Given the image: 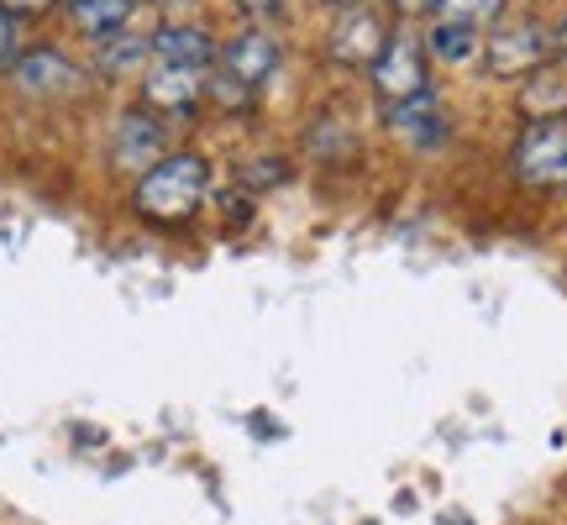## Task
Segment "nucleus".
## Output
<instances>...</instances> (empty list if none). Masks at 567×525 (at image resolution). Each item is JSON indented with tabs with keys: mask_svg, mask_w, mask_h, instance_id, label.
Segmentation results:
<instances>
[{
	"mask_svg": "<svg viewBox=\"0 0 567 525\" xmlns=\"http://www.w3.org/2000/svg\"><path fill=\"white\" fill-rule=\"evenodd\" d=\"M210 195V163L200 153H174L137 179V210L147 222H189Z\"/></svg>",
	"mask_w": 567,
	"mask_h": 525,
	"instance_id": "nucleus-1",
	"label": "nucleus"
},
{
	"mask_svg": "<svg viewBox=\"0 0 567 525\" xmlns=\"http://www.w3.org/2000/svg\"><path fill=\"white\" fill-rule=\"evenodd\" d=\"M515 174L526 184H567V122H536L515 142Z\"/></svg>",
	"mask_w": 567,
	"mask_h": 525,
	"instance_id": "nucleus-2",
	"label": "nucleus"
},
{
	"mask_svg": "<svg viewBox=\"0 0 567 525\" xmlns=\"http://www.w3.org/2000/svg\"><path fill=\"white\" fill-rule=\"evenodd\" d=\"M551 48H557V42H551L547 27H536V21H526V27H499L484 48V63L494 74H530V69H542V63L551 59Z\"/></svg>",
	"mask_w": 567,
	"mask_h": 525,
	"instance_id": "nucleus-3",
	"label": "nucleus"
},
{
	"mask_svg": "<svg viewBox=\"0 0 567 525\" xmlns=\"http://www.w3.org/2000/svg\"><path fill=\"white\" fill-rule=\"evenodd\" d=\"M373 90L389 101H415L425 95V63H421V42L415 38H389V48L373 63Z\"/></svg>",
	"mask_w": 567,
	"mask_h": 525,
	"instance_id": "nucleus-4",
	"label": "nucleus"
},
{
	"mask_svg": "<svg viewBox=\"0 0 567 525\" xmlns=\"http://www.w3.org/2000/svg\"><path fill=\"white\" fill-rule=\"evenodd\" d=\"M11 80H17V90H27V95H74L84 84L80 63H69L63 53H53V48H32V53H21L17 63H11Z\"/></svg>",
	"mask_w": 567,
	"mask_h": 525,
	"instance_id": "nucleus-5",
	"label": "nucleus"
},
{
	"mask_svg": "<svg viewBox=\"0 0 567 525\" xmlns=\"http://www.w3.org/2000/svg\"><path fill=\"white\" fill-rule=\"evenodd\" d=\"M389 48L384 38V21L363 11V6H352L342 21H337V32H331V59L337 63H379V53Z\"/></svg>",
	"mask_w": 567,
	"mask_h": 525,
	"instance_id": "nucleus-6",
	"label": "nucleus"
},
{
	"mask_svg": "<svg viewBox=\"0 0 567 525\" xmlns=\"http://www.w3.org/2000/svg\"><path fill=\"white\" fill-rule=\"evenodd\" d=\"M111 158L122 163V168H153L163 163V126L153 116H142V111H126L116 132H111Z\"/></svg>",
	"mask_w": 567,
	"mask_h": 525,
	"instance_id": "nucleus-7",
	"label": "nucleus"
},
{
	"mask_svg": "<svg viewBox=\"0 0 567 525\" xmlns=\"http://www.w3.org/2000/svg\"><path fill=\"white\" fill-rule=\"evenodd\" d=\"M200 90H205V69H168V63H158V74H147V84H142L147 105L168 111V116H189Z\"/></svg>",
	"mask_w": 567,
	"mask_h": 525,
	"instance_id": "nucleus-8",
	"label": "nucleus"
},
{
	"mask_svg": "<svg viewBox=\"0 0 567 525\" xmlns=\"http://www.w3.org/2000/svg\"><path fill=\"white\" fill-rule=\"evenodd\" d=\"M226 80H237V84H264L274 69H279V42L268 38V32H243V38H231L226 42Z\"/></svg>",
	"mask_w": 567,
	"mask_h": 525,
	"instance_id": "nucleus-9",
	"label": "nucleus"
},
{
	"mask_svg": "<svg viewBox=\"0 0 567 525\" xmlns=\"http://www.w3.org/2000/svg\"><path fill=\"white\" fill-rule=\"evenodd\" d=\"M153 59L168 63V69H205L216 59V42L205 38L200 27H163L153 38Z\"/></svg>",
	"mask_w": 567,
	"mask_h": 525,
	"instance_id": "nucleus-10",
	"label": "nucleus"
},
{
	"mask_svg": "<svg viewBox=\"0 0 567 525\" xmlns=\"http://www.w3.org/2000/svg\"><path fill=\"white\" fill-rule=\"evenodd\" d=\"M389 126H394V137L415 142V147H436V142H442V132H446L442 105L431 101V90H425V95H415V101H400V105H394Z\"/></svg>",
	"mask_w": 567,
	"mask_h": 525,
	"instance_id": "nucleus-11",
	"label": "nucleus"
},
{
	"mask_svg": "<svg viewBox=\"0 0 567 525\" xmlns=\"http://www.w3.org/2000/svg\"><path fill=\"white\" fill-rule=\"evenodd\" d=\"M147 59H153V38H142V32H116V38L95 42L101 74H137Z\"/></svg>",
	"mask_w": 567,
	"mask_h": 525,
	"instance_id": "nucleus-12",
	"label": "nucleus"
},
{
	"mask_svg": "<svg viewBox=\"0 0 567 525\" xmlns=\"http://www.w3.org/2000/svg\"><path fill=\"white\" fill-rule=\"evenodd\" d=\"M132 11H137L132 0H80V6H74V21H80L84 38L105 42V38H116V32H126Z\"/></svg>",
	"mask_w": 567,
	"mask_h": 525,
	"instance_id": "nucleus-13",
	"label": "nucleus"
},
{
	"mask_svg": "<svg viewBox=\"0 0 567 525\" xmlns=\"http://www.w3.org/2000/svg\"><path fill=\"white\" fill-rule=\"evenodd\" d=\"M436 11H442V21H452V27L478 32V27H488V21H499L505 0H436Z\"/></svg>",
	"mask_w": 567,
	"mask_h": 525,
	"instance_id": "nucleus-14",
	"label": "nucleus"
},
{
	"mask_svg": "<svg viewBox=\"0 0 567 525\" xmlns=\"http://www.w3.org/2000/svg\"><path fill=\"white\" fill-rule=\"evenodd\" d=\"M431 53L446 63H463L478 53V32H467V27H452V21H436L431 27Z\"/></svg>",
	"mask_w": 567,
	"mask_h": 525,
	"instance_id": "nucleus-15",
	"label": "nucleus"
},
{
	"mask_svg": "<svg viewBox=\"0 0 567 525\" xmlns=\"http://www.w3.org/2000/svg\"><path fill=\"white\" fill-rule=\"evenodd\" d=\"M17 59H21V48H17V17L0 6V69H11Z\"/></svg>",
	"mask_w": 567,
	"mask_h": 525,
	"instance_id": "nucleus-16",
	"label": "nucleus"
},
{
	"mask_svg": "<svg viewBox=\"0 0 567 525\" xmlns=\"http://www.w3.org/2000/svg\"><path fill=\"white\" fill-rule=\"evenodd\" d=\"M0 6H6L11 17H38V11H48L53 0H0Z\"/></svg>",
	"mask_w": 567,
	"mask_h": 525,
	"instance_id": "nucleus-17",
	"label": "nucleus"
},
{
	"mask_svg": "<svg viewBox=\"0 0 567 525\" xmlns=\"http://www.w3.org/2000/svg\"><path fill=\"white\" fill-rule=\"evenodd\" d=\"M389 6H394V11H405V17H415V11H431L436 0H389Z\"/></svg>",
	"mask_w": 567,
	"mask_h": 525,
	"instance_id": "nucleus-18",
	"label": "nucleus"
},
{
	"mask_svg": "<svg viewBox=\"0 0 567 525\" xmlns=\"http://www.w3.org/2000/svg\"><path fill=\"white\" fill-rule=\"evenodd\" d=\"M237 6H247V11H274L279 0H237Z\"/></svg>",
	"mask_w": 567,
	"mask_h": 525,
	"instance_id": "nucleus-19",
	"label": "nucleus"
},
{
	"mask_svg": "<svg viewBox=\"0 0 567 525\" xmlns=\"http://www.w3.org/2000/svg\"><path fill=\"white\" fill-rule=\"evenodd\" d=\"M321 6H337V11H352V6H363V0H321Z\"/></svg>",
	"mask_w": 567,
	"mask_h": 525,
	"instance_id": "nucleus-20",
	"label": "nucleus"
},
{
	"mask_svg": "<svg viewBox=\"0 0 567 525\" xmlns=\"http://www.w3.org/2000/svg\"><path fill=\"white\" fill-rule=\"evenodd\" d=\"M557 42H563V48H567V21H563V38H557Z\"/></svg>",
	"mask_w": 567,
	"mask_h": 525,
	"instance_id": "nucleus-21",
	"label": "nucleus"
},
{
	"mask_svg": "<svg viewBox=\"0 0 567 525\" xmlns=\"http://www.w3.org/2000/svg\"><path fill=\"white\" fill-rule=\"evenodd\" d=\"M74 6H80V0H74Z\"/></svg>",
	"mask_w": 567,
	"mask_h": 525,
	"instance_id": "nucleus-22",
	"label": "nucleus"
}]
</instances>
